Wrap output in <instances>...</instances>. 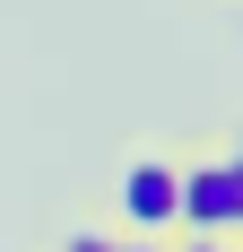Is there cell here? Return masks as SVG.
<instances>
[{
  "instance_id": "cell-2",
  "label": "cell",
  "mask_w": 243,
  "mask_h": 252,
  "mask_svg": "<svg viewBox=\"0 0 243 252\" xmlns=\"http://www.w3.org/2000/svg\"><path fill=\"white\" fill-rule=\"evenodd\" d=\"M113 209H122V235H174V157H130Z\"/></svg>"
},
{
  "instance_id": "cell-1",
  "label": "cell",
  "mask_w": 243,
  "mask_h": 252,
  "mask_svg": "<svg viewBox=\"0 0 243 252\" xmlns=\"http://www.w3.org/2000/svg\"><path fill=\"white\" fill-rule=\"evenodd\" d=\"M243 226V157L200 148L174 157V235H235Z\"/></svg>"
},
{
  "instance_id": "cell-5",
  "label": "cell",
  "mask_w": 243,
  "mask_h": 252,
  "mask_svg": "<svg viewBox=\"0 0 243 252\" xmlns=\"http://www.w3.org/2000/svg\"><path fill=\"white\" fill-rule=\"evenodd\" d=\"M113 252H165V235H113Z\"/></svg>"
},
{
  "instance_id": "cell-3",
  "label": "cell",
  "mask_w": 243,
  "mask_h": 252,
  "mask_svg": "<svg viewBox=\"0 0 243 252\" xmlns=\"http://www.w3.org/2000/svg\"><path fill=\"white\" fill-rule=\"evenodd\" d=\"M165 252H235V235H165Z\"/></svg>"
},
{
  "instance_id": "cell-4",
  "label": "cell",
  "mask_w": 243,
  "mask_h": 252,
  "mask_svg": "<svg viewBox=\"0 0 243 252\" xmlns=\"http://www.w3.org/2000/svg\"><path fill=\"white\" fill-rule=\"evenodd\" d=\"M61 252H113V235H96V226H78V235H70Z\"/></svg>"
}]
</instances>
